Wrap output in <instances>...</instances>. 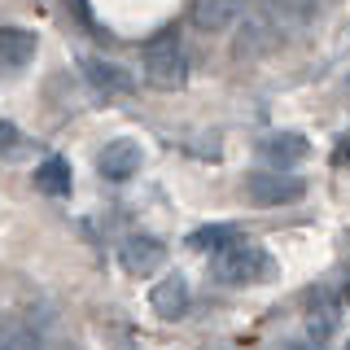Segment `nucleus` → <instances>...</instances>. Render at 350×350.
I'll list each match as a JSON object with an SVG mask.
<instances>
[{
    "label": "nucleus",
    "mask_w": 350,
    "mask_h": 350,
    "mask_svg": "<svg viewBox=\"0 0 350 350\" xmlns=\"http://www.w3.org/2000/svg\"><path fill=\"white\" fill-rule=\"evenodd\" d=\"M346 350H350V342H346Z\"/></svg>",
    "instance_id": "obj_21"
},
{
    "label": "nucleus",
    "mask_w": 350,
    "mask_h": 350,
    "mask_svg": "<svg viewBox=\"0 0 350 350\" xmlns=\"http://www.w3.org/2000/svg\"><path fill=\"white\" fill-rule=\"evenodd\" d=\"M271 49H280V27L267 14H245L237 36V57H262Z\"/></svg>",
    "instance_id": "obj_5"
},
{
    "label": "nucleus",
    "mask_w": 350,
    "mask_h": 350,
    "mask_svg": "<svg viewBox=\"0 0 350 350\" xmlns=\"http://www.w3.org/2000/svg\"><path fill=\"white\" fill-rule=\"evenodd\" d=\"M83 75H88V83H92L96 92H105V96H114V92H131V75L123 70V66H114V62L88 57V62H83Z\"/></svg>",
    "instance_id": "obj_11"
},
{
    "label": "nucleus",
    "mask_w": 350,
    "mask_h": 350,
    "mask_svg": "<svg viewBox=\"0 0 350 350\" xmlns=\"http://www.w3.org/2000/svg\"><path fill=\"white\" fill-rule=\"evenodd\" d=\"M140 162H145V153H140L136 140H127V136H118V140H109V145L101 149V158H96V171L105 175V180H131V175L140 171Z\"/></svg>",
    "instance_id": "obj_6"
},
{
    "label": "nucleus",
    "mask_w": 350,
    "mask_h": 350,
    "mask_svg": "<svg viewBox=\"0 0 350 350\" xmlns=\"http://www.w3.org/2000/svg\"><path fill=\"white\" fill-rule=\"evenodd\" d=\"M18 127H9V123H0V149H5V153H18Z\"/></svg>",
    "instance_id": "obj_17"
},
{
    "label": "nucleus",
    "mask_w": 350,
    "mask_h": 350,
    "mask_svg": "<svg viewBox=\"0 0 350 350\" xmlns=\"http://www.w3.org/2000/svg\"><path fill=\"white\" fill-rule=\"evenodd\" d=\"M333 167H350V136H342V145L333 149Z\"/></svg>",
    "instance_id": "obj_18"
},
{
    "label": "nucleus",
    "mask_w": 350,
    "mask_h": 350,
    "mask_svg": "<svg viewBox=\"0 0 350 350\" xmlns=\"http://www.w3.org/2000/svg\"><path fill=\"white\" fill-rule=\"evenodd\" d=\"M0 350H44L36 328H27L22 320H5L0 324Z\"/></svg>",
    "instance_id": "obj_13"
},
{
    "label": "nucleus",
    "mask_w": 350,
    "mask_h": 350,
    "mask_svg": "<svg viewBox=\"0 0 350 350\" xmlns=\"http://www.w3.org/2000/svg\"><path fill=\"white\" fill-rule=\"evenodd\" d=\"M271 262L262 254L258 245H250V241H232L228 250H219L215 254V276L224 284H254L258 276H267Z\"/></svg>",
    "instance_id": "obj_2"
},
{
    "label": "nucleus",
    "mask_w": 350,
    "mask_h": 350,
    "mask_svg": "<svg viewBox=\"0 0 350 350\" xmlns=\"http://www.w3.org/2000/svg\"><path fill=\"white\" fill-rule=\"evenodd\" d=\"M241 14H245V0H193L189 5V22L197 31H206V36L228 31Z\"/></svg>",
    "instance_id": "obj_7"
},
{
    "label": "nucleus",
    "mask_w": 350,
    "mask_h": 350,
    "mask_svg": "<svg viewBox=\"0 0 350 350\" xmlns=\"http://www.w3.org/2000/svg\"><path fill=\"white\" fill-rule=\"evenodd\" d=\"M346 302H350V280H346Z\"/></svg>",
    "instance_id": "obj_19"
},
{
    "label": "nucleus",
    "mask_w": 350,
    "mask_h": 350,
    "mask_svg": "<svg viewBox=\"0 0 350 350\" xmlns=\"http://www.w3.org/2000/svg\"><path fill=\"white\" fill-rule=\"evenodd\" d=\"M36 189L49 197H66L70 193V162L66 158H44L36 167Z\"/></svg>",
    "instance_id": "obj_12"
},
{
    "label": "nucleus",
    "mask_w": 350,
    "mask_h": 350,
    "mask_svg": "<svg viewBox=\"0 0 350 350\" xmlns=\"http://www.w3.org/2000/svg\"><path fill=\"white\" fill-rule=\"evenodd\" d=\"M145 83L158 92H180L189 83V57L175 31H162L145 44Z\"/></svg>",
    "instance_id": "obj_1"
},
{
    "label": "nucleus",
    "mask_w": 350,
    "mask_h": 350,
    "mask_svg": "<svg viewBox=\"0 0 350 350\" xmlns=\"http://www.w3.org/2000/svg\"><path fill=\"white\" fill-rule=\"evenodd\" d=\"M149 306L162 315V320H180V315L189 311V280H184L180 271L162 276V280L149 289Z\"/></svg>",
    "instance_id": "obj_8"
},
{
    "label": "nucleus",
    "mask_w": 350,
    "mask_h": 350,
    "mask_svg": "<svg viewBox=\"0 0 350 350\" xmlns=\"http://www.w3.org/2000/svg\"><path fill=\"white\" fill-rule=\"evenodd\" d=\"M40 49V36L27 27H0V66L5 70H22Z\"/></svg>",
    "instance_id": "obj_9"
},
{
    "label": "nucleus",
    "mask_w": 350,
    "mask_h": 350,
    "mask_svg": "<svg viewBox=\"0 0 350 350\" xmlns=\"http://www.w3.org/2000/svg\"><path fill=\"white\" fill-rule=\"evenodd\" d=\"M245 193L254 197L258 206H289L306 193V184L298 175H284V171H254L245 180Z\"/></svg>",
    "instance_id": "obj_3"
},
{
    "label": "nucleus",
    "mask_w": 350,
    "mask_h": 350,
    "mask_svg": "<svg viewBox=\"0 0 350 350\" xmlns=\"http://www.w3.org/2000/svg\"><path fill=\"white\" fill-rule=\"evenodd\" d=\"M232 241H237V232H232V228L215 224V228H197V232L189 237V245H193V250H215V254H219V250H228Z\"/></svg>",
    "instance_id": "obj_14"
},
{
    "label": "nucleus",
    "mask_w": 350,
    "mask_h": 350,
    "mask_svg": "<svg viewBox=\"0 0 350 350\" xmlns=\"http://www.w3.org/2000/svg\"><path fill=\"white\" fill-rule=\"evenodd\" d=\"M333 328H337V306H333V298L320 302V293H315V306H311V337H315V342H324Z\"/></svg>",
    "instance_id": "obj_15"
},
{
    "label": "nucleus",
    "mask_w": 350,
    "mask_h": 350,
    "mask_svg": "<svg viewBox=\"0 0 350 350\" xmlns=\"http://www.w3.org/2000/svg\"><path fill=\"white\" fill-rule=\"evenodd\" d=\"M271 9H276L280 18H289V22H306V18H315L320 14V5L324 0H267Z\"/></svg>",
    "instance_id": "obj_16"
},
{
    "label": "nucleus",
    "mask_w": 350,
    "mask_h": 350,
    "mask_svg": "<svg viewBox=\"0 0 350 350\" xmlns=\"http://www.w3.org/2000/svg\"><path fill=\"white\" fill-rule=\"evenodd\" d=\"M258 149H262V158H267L271 167H293V162H302L306 153H311V145H306L298 131H276V136H267Z\"/></svg>",
    "instance_id": "obj_10"
},
{
    "label": "nucleus",
    "mask_w": 350,
    "mask_h": 350,
    "mask_svg": "<svg viewBox=\"0 0 350 350\" xmlns=\"http://www.w3.org/2000/svg\"><path fill=\"white\" fill-rule=\"evenodd\" d=\"M118 258H123V267L131 271V276H153V271L167 262V245H162L158 237L136 232V237H127V241H123Z\"/></svg>",
    "instance_id": "obj_4"
},
{
    "label": "nucleus",
    "mask_w": 350,
    "mask_h": 350,
    "mask_svg": "<svg viewBox=\"0 0 350 350\" xmlns=\"http://www.w3.org/2000/svg\"><path fill=\"white\" fill-rule=\"evenodd\" d=\"M206 350H224V346H206Z\"/></svg>",
    "instance_id": "obj_20"
}]
</instances>
